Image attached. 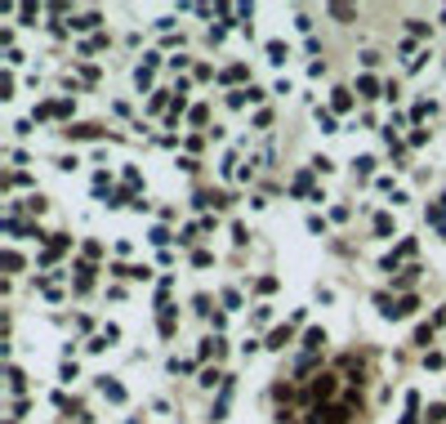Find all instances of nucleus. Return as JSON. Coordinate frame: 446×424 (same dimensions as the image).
<instances>
[{
    "label": "nucleus",
    "mask_w": 446,
    "mask_h": 424,
    "mask_svg": "<svg viewBox=\"0 0 446 424\" xmlns=\"http://www.w3.org/2000/svg\"><path fill=\"white\" fill-rule=\"evenodd\" d=\"M366 416V380L357 357H335L326 371H312L291 393L295 424H361Z\"/></svg>",
    "instance_id": "1"
}]
</instances>
